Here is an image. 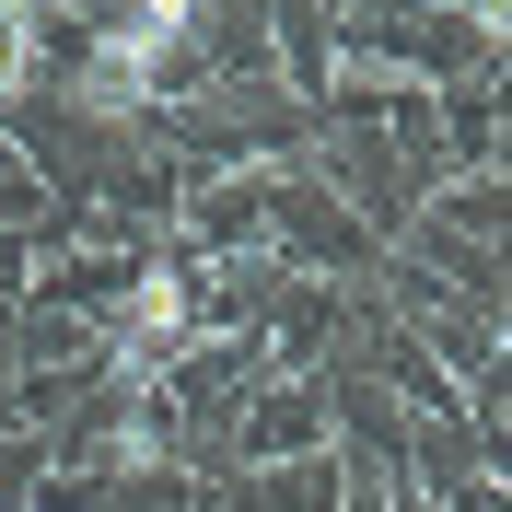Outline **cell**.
Returning <instances> with one entry per match:
<instances>
[{"mask_svg": "<svg viewBox=\"0 0 512 512\" xmlns=\"http://www.w3.org/2000/svg\"><path fill=\"white\" fill-rule=\"evenodd\" d=\"M187 338H198V280L163 256V268H140V280L117 291V338H105V361H117V384H152Z\"/></svg>", "mask_w": 512, "mask_h": 512, "instance_id": "cell-1", "label": "cell"}, {"mask_svg": "<svg viewBox=\"0 0 512 512\" xmlns=\"http://www.w3.org/2000/svg\"><path fill=\"white\" fill-rule=\"evenodd\" d=\"M163 59H175V35H152L140 12H128V24H94V59L70 82V105H82V117H140L152 82H163Z\"/></svg>", "mask_w": 512, "mask_h": 512, "instance_id": "cell-2", "label": "cell"}, {"mask_svg": "<svg viewBox=\"0 0 512 512\" xmlns=\"http://www.w3.org/2000/svg\"><path fill=\"white\" fill-rule=\"evenodd\" d=\"M47 82V0H0V105Z\"/></svg>", "mask_w": 512, "mask_h": 512, "instance_id": "cell-3", "label": "cell"}, {"mask_svg": "<svg viewBox=\"0 0 512 512\" xmlns=\"http://www.w3.org/2000/svg\"><path fill=\"white\" fill-rule=\"evenodd\" d=\"M152 454H163L152 419H117V431H105V466H152Z\"/></svg>", "mask_w": 512, "mask_h": 512, "instance_id": "cell-4", "label": "cell"}, {"mask_svg": "<svg viewBox=\"0 0 512 512\" xmlns=\"http://www.w3.org/2000/svg\"><path fill=\"white\" fill-rule=\"evenodd\" d=\"M128 12H140V24H152V35H175V47H187V24H198V12H210V0H128Z\"/></svg>", "mask_w": 512, "mask_h": 512, "instance_id": "cell-5", "label": "cell"}, {"mask_svg": "<svg viewBox=\"0 0 512 512\" xmlns=\"http://www.w3.org/2000/svg\"><path fill=\"white\" fill-rule=\"evenodd\" d=\"M454 12H466V24L489 35V47H512V0H454Z\"/></svg>", "mask_w": 512, "mask_h": 512, "instance_id": "cell-6", "label": "cell"}]
</instances>
